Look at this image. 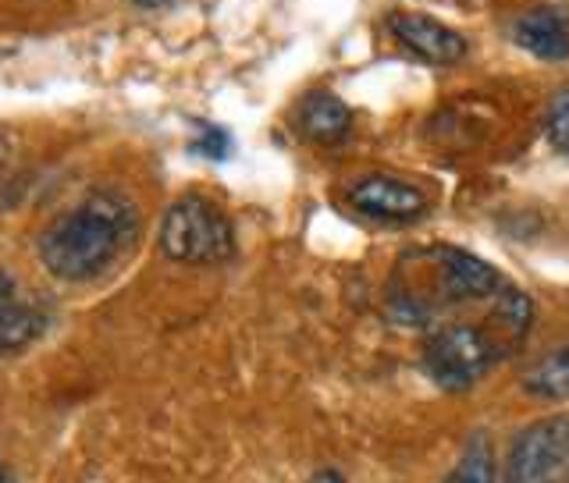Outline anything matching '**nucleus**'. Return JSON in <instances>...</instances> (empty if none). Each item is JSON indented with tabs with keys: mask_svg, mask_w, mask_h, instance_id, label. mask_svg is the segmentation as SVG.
Here are the masks:
<instances>
[{
	"mask_svg": "<svg viewBox=\"0 0 569 483\" xmlns=\"http://www.w3.org/2000/svg\"><path fill=\"white\" fill-rule=\"evenodd\" d=\"M11 150H14V147H11V139H8L4 132H0V168H4L8 160H11Z\"/></svg>",
	"mask_w": 569,
	"mask_h": 483,
	"instance_id": "2eb2a0df",
	"label": "nucleus"
},
{
	"mask_svg": "<svg viewBox=\"0 0 569 483\" xmlns=\"http://www.w3.org/2000/svg\"><path fill=\"white\" fill-rule=\"evenodd\" d=\"M47 306L22 289L14 274L0 271V360L29 349L47 331Z\"/></svg>",
	"mask_w": 569,
	"mask_h": 483,
	"instance_id": "0eeeda50",
	"label": "nucleus"
},
{
	"mask_svg": "<svg viewBox=\"0 0 569 483\" xmlns=\"http://www.w3.org/2000/svg\"><path fill=\"white\" fill-rule=\"evenodd\" d=\"M196 150H200L203 157L210 160H224L228 150H231V139L224 129H218V124H207V129L200 132V139H196Z\"/></svg>",
	"mask_w": 569,
	"mask_h": 483,
	"instance_id": "ddd939ff",
	"label": "nucleus"
},
{
	"mask_svg": "<svg viewBox=\"0 0 569 483\" xmlns=\"http://www.w3.org/2000/svg\"><path fill=\"white\" fill-rule=\"evenodd\" d=\"M160 253L174 263L213 266L236 256V228L207 195H182L160 221Z\"/></svg>",
	"mask_w": 569,
	"mask_h": 483,
	"instance_id": "7ed1b4c3",
	"label": "nucleus"
},
{
	"mask_svg": "<svg viewBox=\"0 0 569 483\" xmlns=\"http://www.w3.org/2000/svg\"><path fill=\"white\" fill-rule=\"evenodd\" d=\"M523 391L538 402H566L569 399V342H559L556 349L541 352L533 360L523 378Z\"/></svg>",
	"mask_w": 569,
	"mask_h": 483,
	"instance_id": "9d476101",
	"label": "nucleus"
},
{
	"mask_svg": "<svg viewBox=\"0 0 569 483\" xmlns=\"http://www.w3.org/2000/svg\"><path fill=\"white\" fill-rule=\"evenodd\" d=\"M551 483H569V480H551Z\"/></svg>",
	"mask_w": 569,
	"mask_h": 483,
	"instance_id": "a211bd4d",
	"label": "nucleus"
},
{
	"mask_svg": "<svg viewBox=\"0 0 569 483\" xmlns=\"http://www.w3.org/2000/svg\"><path fill=\"white\" fill-rule=\"evenodd\" d=\"M346 200L373 224H417L431 210L427 192L396 174H363L360 182L349 185Z\"/></svg>",
	"mask_w": 569,
	"mask_h": 483,
	"instance_id": "39448f33",
	"label": "nucleus"
},
{
	"mask_svg": "<svg viewBox=\"0 0 569 483\" xmlns=\"http://www.w3.org/2000/svg\"><path fill=\"white\" fill-rule=\"evenodd\" d=\"M569 466V416L551 413L516 434L506 459V483H551Z\"/></svg>",
	"mask_w": 569,
	"mask_h": 483,
	"instance_id": "20e7f679",
	"label": "nucleus"
},
{
	"mask_svg": "<svg viewBox=\"0 0 569 483\" xmlns=\"http://www.w3.org/2000/svg\"><path fill=\"white\" fill-rule=\"evenodd\" d=\"M310 483H346V476L338 473V470H317V473L310 476Z\"/></svg>",
	"mask_w": 569,
	"mask_h": 483,
	"instance_id": "4468645a",
	"label": "nucleus"
},
{
	"mask_svg": "<svg viewBox=\"0 0 569 483\" xmlns=\"http://www.w3.org/2000/svg\"><path fill=\"white\" fill-rule=\"evenodd\" d=\"M512 40L527 53L541 61H566L569 58V14L562 8L538 4L527 8L512 22Z\"/></svg>",
	"mask_w": 569,
	"mask_h": 483,
	"instance_id": "6e6552de",
	"label": "nucleus"
},
{
	"mask_svg": "<svg viewBox=\"0 0 569 483\" xmlns=\"http://www.w3.org/2000/svg\"><path fill=\"white\" fill-rule=\"evenodd\" d=\"M545 139L548 147L569 157V85H562L556 97L548 100V111H545Z\"/></svg>",
	"mask_w": 569,
	"mask_h": 483,
	"instance_id": "f8f14e48",
	"label": "nucleus"
},
{
	"mask_svg": "<svg viewBox=\"0 0 569 483\" xmlns=\"http://www.w3.org/2000/svg\"><path fill=\"white\" fill-rule=\"evenodd\" d=\"M139 239V210L121 189H93L82 200L58 213L36 249L47 271L68 281H97L129 253Z\"/></svg>",
	"mask_w": 569,
	"mask_h": 483,
	"instance_id": "f257e3e1",
	"label": "nucleus"
},
{
	"mask_svg": "<svg viewBox=\"0 0 569 483\" xmlns=\"http://www.w3.org/2000/svg\"><path fill=\"white\" fill-rule=\"evenodd\" d=\"M502 289L506 278L473 253L456 245L413 249L388 284V313L406 328H435L449 310L488 306Z\"/></svg>",
	"mask_w": 569,
	"mask_h": 483,
	"instance_id": "f03ea898",
	"label": "nucleus"
},
{
	"mask_svg": "<svg viewBox=\"0 0 569 483\" xmlns=\"http://www.w3.org/2000/svg\"><path fill=\"white\" fill-rule=\"evenodd\" d=\"M296 129L313 147H338L352 132V111L328 89H317L296 107Z\"/></svg>",
	"mask_w": 569,
	"mask_h": 483,
	"instance_id": "1a4fd4ad",
	"label": "nucleus"
},
{
	"mask_svg": "<svg viewBox=\"0 0 569 483\" xmlns=\"http://www.w3.org/2000/svg\"><path fill=\"white\" fill-rule=\"evenodd\" d=\"M445 483H495V449L485 431H473L462 444V455Z\"/></svg>",
	"mask_w": 569,
	"mask_h": 483,
	"instance_id": "9b49d317",
	"label": "nucleus"
},
{
	"mask_svg": "<svg viewBox=\"0 0 569 483\" xmlns=\"http://www.w3.org/2000/svg\"><path fill=\"white\" fill-rule=\"evenodd\" d=\"M0 483H11V476H8V470H4V466H0Z\"/></svg>",
	"mask_w": 569,
	"mask_h": 483,
	"instance_id": "f3484780",
	"label": "nucleus"
},
{
	"mask_svg": "<svg viewBox=\"0 0 569 483\" xmlns=\"http://www.w3.org/2000/svg\"><path fill=\"white\" fill-rule=\"evenodd\" d=\"M385 29L396 36V43H402L413 58L435 68H452L467 58V36L449 29L445 22L420 11H391L385 18Z\"/></svg>",
	"mask_w": 569,
	"mask_h": 483,
	"instance_id": "423d86ee",
	"label": "nucleus"
},
{
	"mask_svg": "<svg viewBox=\"0 0 569 483\" xmlns=\"http://www.w3.org/2000/svg\"><path fill=\"white\" fill-rule=\"evenodd\" d=\"M132 4H139V8H164V4H171V0H132Z\"/></svg>",
	"mask_w": 569,
	"mask_h": 483,
	"instance_id": "dca6fc26",
	"label": "nucleus"
}]
</instances>
